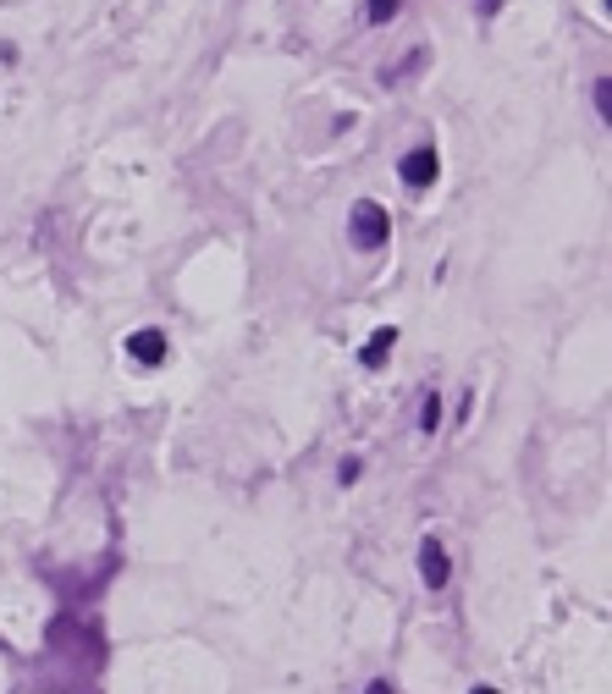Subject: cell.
Returning <instances> with one entry per match:
<instances>
[{"mask_svg":"<svg viewBox=\"0 0 612 694\" xmlns=\"http://www.w3.org/2000/svg\"><path fill=\"white\" fill-rule=\"evenodd\" d=\"M469 694H502V690H491V684H474V690H469Z\"/></svg>","mask_w":612,"mask_h":694,"instance_id":"8fae6325","label":"cell"},{"mask_svg":"<svg viewBox=\"0 0 612 694\" xmlns=\"http://www.w3.org/2000/svg\"><path fill=\"white\" fill-rule=\"evenodd\" d=\"M437 424H442V398H437V392H431V398H425V409H420V430H425V435H431V430H437Z\"/></svg>","mask_w":612,"mask_h":694,"instance_id":"8992f818","label":"cell"},{"mask_svg":"<svg viewBox=\"0 0 612 694\" xmlns=\"http://www.w3.org/2000/svg\"><path fill=\"white\" fill-rule=\"evenodd\" d=\"M128 353H133V359H139V364H160V359H165V331H133V336H128Z\"/></svg>","mask_w":612,"mask_h":694,"instance_id":"277c9868","label":"cell"},{"mask_svg":"<svg viewBox=\"0 0 612 694\" xmlns=\"http://www.w3.org/2000/svg\"><path fill=\"white\" fill-rule=\"evenodd\" d=\"M364 694H392V684H387V678H375V684H370Z\"/></svg>","mask_w":612,"mask_h":694,"instance_id":"30bf717a","label":"cell"},{"mask_svg":"<svg viewBox=\"0 0 612 694\" xmlns=\"http://www.w3.org/2000/svg\"><path fill=\"white\" fill-rule=\"evenodd\" d=\"M437 171H442V154H437L431 143H420V149H409V154L398 160V177H403L409 188H431Z\"/></svg>","mask_w":612,"mask_h":694,"instance_id":"7a4b0ae2","label":"cell"},{"mask_svg":"<svg viewBox=\"0 0 612 694\" xmlns=\"http://www.w3.org/2000/svg\"><path fill=\"white\" fill-rule=\"evenodd\" d=\"M596 111H602V122H612V78L596 83Z\"/></svg>","mask_w":612,"mask_h":694,"instance_id":"ba28073f","label":"cell"},{"mask_svg":"<svg viewBox=\"0 0 612 694\" xmlns=\"http://www.w3.org/2000/svg\"><path fill=\"white\" fill-rule=\"evenodd\" d=\"M359 474H364V463H359V457H342L337 480H342V485H359Z\"/></svg>","mask_w":612,"mask_h":694,"instance_id":"9c48e42d","label":"cell"},{"mask_svg":"<svg viewBox=\"0 0 612 694\" xmlns=\"http://www.w3.org/2000/svg\"><path fill=\"white\" fill-rule=\"evenodd\" d=\"M420 579H425V590H442V584L453 579V562H448V546H442V541H425V546H420Z\"/></svg>","mask_w":612,"mask_h":694,"instance_id":"3957f363","label":"cell"},{"mask_svg":"<svg viewBox=\"0 0 612 694\" xmlns=\"http://www.w3.org/2000/svg\"><path fill=\"white\" fill-rule=\"evenodd\" d=\"M392 342H398V325H381V331L370 336V348H364V364H370V370H381V364H387V353H392Z\"/></svg>","mask_w":612,"mask_h":694,"instance_id":"5b68a950","label":"cell"},{"mask_svg":"<svg viewBox=\"0 0 612 694\" xmlns=\"http://www.w3.org/2000/svg\"><path fill=\"white\" fill-rule=\"evenodd\" d=\"M403 0H370V22H392Z\"/></svg>","mask_w":612,"mask_h":694,"instance_id":"52a82bcc","label":"cell"},{"mask_svg":"<svg viewBox=\"0 0 612 694\" xmlns=\"http://www.w3.org/2000/svg\"><path fill=\"white\" fill-rule=\"evenodd\" d=\"M392 238V221H387V210L375 204V199H364L359 210H353V243L359 249H381Z\"/></svg>","mask_w":612,"mask_h":694,"instance_id":"6da1fadb","label":"cell"}]
</instances>
